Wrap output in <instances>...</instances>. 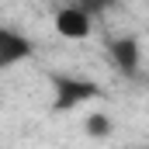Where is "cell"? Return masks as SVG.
Instances as JSON below:
<instances>
[{"instance_id":"obj_1","label":"cell","mask_w":149,"mask_h":149,"mask_svg":"<svg viewBox=\"0 0 149 149\" xmlns=\"http://www.w3.org/2000/svg\"><path fill=\"white\" fill-rule=\"evenodd\" d=\"M52 111H76L80 104H90L97 101L104 90L90 80H80V76H52Z\"/></svg>"},{"instance_id":"obj_2","label":"cell","mask_w":149,"mask_h":149,"mask_svg":"<svg viewBox=\"0 0 149 149\" xmlns=\"http://www.w3.org/2000/svg\"><path fill=\"white\" fill-rule=\"evenodd\" d=\"M31 52H35V42L24 35V31H17L10 24H0V73L28 63Z\"/></svg>"},{"instance_id":"obj_3","label":"cell","mask_w":149,"mask_h":149,"mask_svg":"<svg viewBox=\"0 0 149 149\" xmlns=\"http://www.w3.org/2000/svg\"><path fill=\"white\" fill-rule=\"evenodd\" d=\"M108 56H111V66L121 76H135L142 70V49L132 35H118L108 42Z\"/></svg>"},{"instance_id":"obj_4","label":"cell","mask_w":149,"mask_h":149,"mask_svg":"<svg viewBox=\"0 0 149 149\" xmlns=\"http://www.w3.org/2000/svg\"><path fill=\"white\" fill-rule=\"evenodd\" d=\"M52 28H56L63 38H70V42H83V38L94 31L87 7H59L56 17H52Z\"/></svg>"},{"instance_id":"obj_5","label":"cell","mask_w":149,"mask_h":149,"mask_svg":"<svg viewBox=\"0 0 149 149\" xmlns=\"http://www.w3.org/2000/svg\"><path fill=\"white\" fill-rule=\"evenodd\" d=\"M111 128L114 125H111V118H108L104 111H90L87 118H83V132H87L90 139H108Z\"/></svg>"},{"instance_id":"obj_6","label":"cell","mask_w":149,"mask_h":149,"mask_svg":"<svg viewBox=\"0 0 149 149\" xmlns=\"http://www.w3.org/2000/svg\"><path fill=\"white\" fill-rule=\"evenodd\" d=\"M132 149H149V146H132Z\"/></svg>"}]
</instances>
